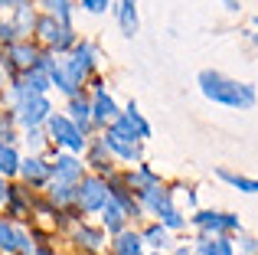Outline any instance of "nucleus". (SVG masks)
Masks as SVG:
<instances>
[{"instance_id":"nucleus-20","label":"nucleus","mask_w":258,"mask_h":255,"mask_svg":"<svg viewBox=\"0 0 258 255\" xmlns=\"http://www.w3.org/2000/svg\"><path fill=\"white\" fill-rule=\"evenodd\" d=\"M10 59L17 66H36V49H30V46H23V43H13L10 46Z\"/></svg>"},{"instance_id":"nucleus-16","label":"nucleus","mask_w":258,"mask_h":255,"mask_svg":"<svg viewBox=\"0 0 258 255\" xmlns=\"http://www.w3.org/2000/svg\"><path fill=\"white\" fill-rule=\"evenodd\" d=\"M141 245H144L141 236H134V232H121L118 242H114V252H118V255H144Z\"/></svg>"},{"instance_id":"nucleus-5","label":"nucleus","mask_w":258,"mask_h":255,"mask_svg":"<svg viewBox=\"0 0 258 255\" xmlns=\"http://www.w3.org/2000/svg\"><path fill=\"white\" fill-rule=\"evenodd\" d=\"M46 121H49V134H52V138H56L62 147H69V151H82V147H85L82 128L72 121V118L56 115V118H46Z\"/></svg>"},{"instance_id":"nucleus-6","label":"nucleus","mask_w":258,"mask_h":255,"mask_svg":"<svg viewBox=\"0 0 258 255\" xmlns=\"http://www.w3.org/2000/svg\"><path fill=\"white\" fill-rule=\"evenodd\" d=\"M108 200V186L101 183V180H82V186H76V203L82 206L85 213L92 210H101V203Z\"/></svg>"},{"instance_id":"nucleus-4","label":"nucleus","mask_w":258,"mask_h":255,"mask_svg":"<svg viewBox=\"0 0 258 255\" xmlns=\"http://www.w3.org/2000/svg\"><path fill=\"white\" fill-rule=\"evenodd\" d=\"M144 203L151 206V210L157 213L160 219H164V226H167V229H180V226H183V216L173 210V203H170V193H167V190H160L157 183H154L151 190H144Z\"/></svg>"},{"instance_id":"nucleus-1","label":"nucleus","mask_w":258,"mask_h":255,"mask_svg":"<svg viewBox=\"0 0 258 255\" xmlns=\"http://www.w3.org/2000/svg\"><path fill=\"white\" fill-rule=\"evenodd\" d=\"M200 89L209 102H219L226 108H252L255 105V89L248 82H235V79H226L222 72H200Z\"/></svg>"},{"instance_id":"nucleus-23","label":"nucleus","mask_w":258,"mask_h":255,"mask_svg":"<svg viewBox=\"0 0 258 255\" xmlns=\"http://www.w3.org/2000/svg\"><path fill=\"white\" fill-rule=\"evenodd\" d=\"M69 111H72V121H76V124L85 131L88 118H92V105H88V102H79V98L72 95V105H69Z\"/></svg>"},{"instance_id":"nucleus-10","label":"nucleus","mask_w":258,"mask_h":255,"mask_svg":"<svg viewBox=\"0 0 258 255\" xmlns=\"http://www.w3.org/2000/svg\"><path fill=\"white\" fill-rule=\"evenodd\" d=\"M92 118L95 121H114L118 118V105H114V98L108 95L105 89L95 92V102H92Z\"/></svg>"},{"instance_id":"nucleus-11","label":"nucleus","mask_w":258,"mask_h":255,"mask_svg":"<svg viewBox=\"0 0 258 255\" xmlns=\"http://www.w3.org/2000/svg\"><path fill=\"white\" fill-rule=\"evenodd\" d=\"M20 173H23L26 183H46L52 173V164H43L39 157H26L23 164H20Z\"/></svg>"},{"instance_id":"nucleus-34","label":"nucleus","mask_w":258,"mask_h":255,"mask_svg":"<svg viewBox=\"0 0 258 255\" xmlns=\"http://www.w3.org/2000/svg\"><path fill=\"white\" fill-rule=\"evenodd\" d=\"M157 255H160V252H157Z\"/></svg>"},{"instance_id":"nucleus-7","label":"nucleus","mask_w":258,"mask_h":255,"mask_svg":"<svg viewBox=\"0 0 258 255\" xmlns=\"http://www.w3.org/2000/svg\"><path fill=\"white\" fill-rule=\"evenodd\" d=\"M36 30H39V36H43L46 43H52L56 49L72 46V30H69V23H59V20H52V17H43V20L36 23Z\"/></svg>"},{"instance_id":"nucleus-30","label":"nucleus","mask_w":258,"mask_h":255,"mask_svg":"<svg viewBox=\"0 0 258 255\" xmlns=\"http://www.w3.org/2000/svg\"><path fill=\"white\" fill-rule=\"evenodd\" d=\"M10 200V193H7V186H4V180H0V203H7Z\"/></svg>"},{"instance_id":"nucleus-29","label":"nucleus","mask_w":258,"mask_h":255,"mask_svg":"<svg viewBox=\"0 0 258 255\" xmlns=\"http://www.w3.org/2000/svg\"><path fill=\"white\" fill-rule=\"evenodd\" d=\"M82 7L88 13H101V10H108V0H82Z\"/></svg>"},{"instance_id":"nucleus-18","label":"nucleus","mask_w":258,"mask_h":255,"mask_svg":"<svg viewBox=\"0 0 258 255\" xmlns=\"http://www.w3.org/2000/svg\"><path fill=\"white\" fill-rule=\"evenodd\" d=\"M196 249L203 255H232V242L229 239H203Z\"/></svg>"},{"instance_id":"nucleus-15","label":"nucleus","mask_w":258,"mask_h":255,"mask_svg":"<svg viewBox=\"0 0 258 255\" xmlns=\"http://www.w3.org/2000/svg\"><path fill=\"white\" fill-rule=\"evenodd\" d=\"M46 89H49V76L39 72V69H33V72L23 76V82H20L17 92H39V95H46Z\"/></svg>"},{"instance_id":"nucleus-21","label":"nucleus","mask_w":258,"mask_h":255,"mask_svg":"<svg viewBox=\"0 0 258 255\" xmlns=\"http://www.w3.org/2000/svg\"><path fill=\"white\" fill-rule=\"evenodd\" d=\"M219 177L226 183H232L235 190H245V193H258V180H248V177H239V173H229V170H219Z\"/></svg>"},{"instance_id":"nucleus-13","label":"nucleus","mask_w":258,"mask_h":255,"mask_svg":"<svg viewBox=\"0 0 258 255\" xmlns=\"http://www.w3.org/2000/svg\"><path fill=\"white\" fill-rule=\"evenodd\" d=\"M118 23H121V30H124V36H134V33H138V0H121Z\"/></svg>"},{"instance_id":"nucleus-14","label":"nucleus","mask_w":258,"mask_h":255,"mask_svg":"<svg viewBox=\"0 0 258 255\" xmlns=\"http://www.w3.org/2000/svg\"><path fill=\"white\" fill-rule=\"evenodd\" d=\"M101 213H105V226L111 232H121V226H124V210H121V203L114 197H108L105 203H101Z\"/></svg>"},{"instance_id":"nucleus-33","label":"nucleus","mask_w":258,"mask_h":255,"mask_svg":"<svg viewBox=\"0 0 258 255\" xmlns=\"http://www.w3.org/2000/svg\"><path fill=\"white\" fill-rule=\"evenodd\" d=\"M255 46H258V36H255Z\"/></svg>"},{"instance_id":"nucleus-8","label":"nucleus","mask_w":258,"mask_h":255,"mask_svg":"<svg viewBox=\"0 0 258 255\" xmlns=\"http://www.w3.org/2000/svg\"><path fill=\"white\" fill-rule=\"evenodd\" d=\"M92 62H95V49L88 43H82V46H76V56L66 62V69H69V76L76 79V82H82L88 76V69H92Z\"/></svg>"},{"instance_id":"nucleus-32","label":"nucleus","mask_w":258,"mask_h":255,"mask_svg":"<svg viewBox=\"0 0 258 255\" xmlns=\"http://www.w3.org/2000/svg\"><path fill=\"white\" fill-rule=\"evenodd\" d=\"M0 7H7V0H0Z\"/></svg>"},{"instance_id":"nucleus-2","label":"nucleus","mask_w":258,"mask_h":255,"mask_svg":"<svg viewBox=\"0 0 258 255\" xmlns=\"http://www.w3.org/2000/svg\"><path fill=\"white\" fill-rule=\"evenodd\" d=\"M138 134L131 131V124L124 121V118H114V124H111V131L105 134V147H111L114 154H118V157H124V160H138Z\"/></svg>"},{"instance_id":"nucleus-31","label":"nucleus","mask_w":258,"mask_h":255,"mask_svg":"<svg viewBox=\"0 0 258 255\" xmlns=\"http://www.w3.org/2000/svg\"><path fill=\"white\" fill-rule=\"evenodd\" d=\"M226 7H229V10H239V4H235V0H226Z\"/></svg>"},{"instance_id":"nucleus-25","label":"nucleus","mask_w":258,"mask_h":255,"mask_svg":"<svg viewBox=\"0 0 258 255\" xmlns=\"http://www.w3.org/2000/svg\"><path fill=\"white\" fill-rule=\"evenodd\" d=\"M0 249L4 252L17 249V229H13L10 223H4V219H0Z\"/></svg>"},{"instance_id":"nucleus-9","label":"nucleus","mask_w":258,"mask_h":255,"mask_svg":"<svg viewBox=\"0 0 258 255\" xmlns=\"http://www.w3.org/2000/svg\"><path fill=\"white\" fill-rule=\"evenodd\" d=\"M196 226L206 232H229V229H239V219L229 216V213H200Z\"/></svg>"},{"instance_id":"nucleus-3","label":"nucleus","mask_w":258,"mask_h":255,"mask_svg":"<svg viewBox=\"0 0 258 255\" xmlns=\"http://www.w3.org/2000/svg\"><path fill=\"white\" fill-rule=\"evenodd\" d=\"M49 102L39 92H17V121L23 128H36L39 121L49 118Z\"/></svg>"},{"instance_id":"nucleus-22","label":"nucleus","mask_w":258,"mask_h":255,"mask_svg":"<svg viewBox=\"0 0 258 255\" xmlns=\"http://www.w3.org/2000/svg\"><path fill=\"white\" fill-rule=\"evenodd\" d=\"M52 203H69V200H76V183H66V180H56L49 190Z\"/></svg>"},{"instance_id":"nucleus-17","label":"nucleus","mask_w":258,"mask_h":255,"mask_svg":"<svg viewBox=\"0 0 258 255\" xmlns=\"http://www.w3.org/2000/svg\"><path fill=\"white\" fill-rule=\"evenodd\" d=\"M121 118H124V121L131 124V131L138 134V138H151V124H147L144 118L138 115V108H134V102L127 105V111H124V115H121Z\"/></svg>"},{"instance_id":"nucleus-26","label":"nucleus","mask_w":258,"mask_h":255,"mask_svg":"<svg viewBox=\"0 0 258 255\" xmlns=\"http://www.w3.org/2000/svg\"><path fill=\"white\" fill-rule=\"evenodd\" d=\"M49 17H56L59 23H69V0H46Z\"/></svg>"},{"instance_id":"nucleus-19","label":"nucleus","mask_w":258,"mask_h":255,"mask_svg":"<svg viewBox=\"0 0 258 255\" xmlns=\"http://www.w3.org/2000/svg\"><path fill=\"white\" fill-rule=\"evenodd\" d=\"M20 170V160H17V151H13L10 144H4V141H0V173H17Z\"/></svg>"},{"instance_id":"nucleus-24","label":"nucleus","mask_w":258,"mask_h":255,"mask_svg":"<svg viewBox=\"0 0 258 255\" xmlns=\"http://www.w3.org/2000/svg\"><path fill=\"white\" fill-rule=\"evenodd\" d=\"M144 239L154 245V249H167V245H170V236H167L164 226H151V229L144 232Z\"/></svg>"},{"instance_id":"nucleus-27","label":"nucleus","mask_w":258,"mask_h":255,"mask_svg":"<svg viewBox=\"0 0 258 255\" xmlns=\"http://www.w3.org/2000/svg\"><path fill=\"white\" fill-rule=\"evenodd\" d=\"M76 239H79V242H85L88 249H98V245H101V232L98 229H88V226H82V229L76 232Z\"/></svg>"},{"instance_id":"nucleus-28","label":"nucleus","mask_w":258,"mask_h":255,"mask_svg":"<svg viewBox=\"0 0 258 255\" xmlns=\"http://www.w3.org/2000/svg\"><path fill=\"white\" fill-rule=\"evenodd\" d=\"M17 26L13 23H0V39H7V43H13V39H17Z\"/></svg>"},{"instance_id":"nucleus-12","label":"nucleus","mask_w":258,"mask_h":255,"mask_svg":"<svg viewBox=\"0 0 258 255\" xmlns=\"http://www.w3.org/2000/svg\"><path fill=\"white\" fill-rule=\"evenodd\" d=\"M52 173H56V180H66V183H76L79 177H82V164H79L76 157H56V164H52Z\"/></svg>"}]
</instances>
